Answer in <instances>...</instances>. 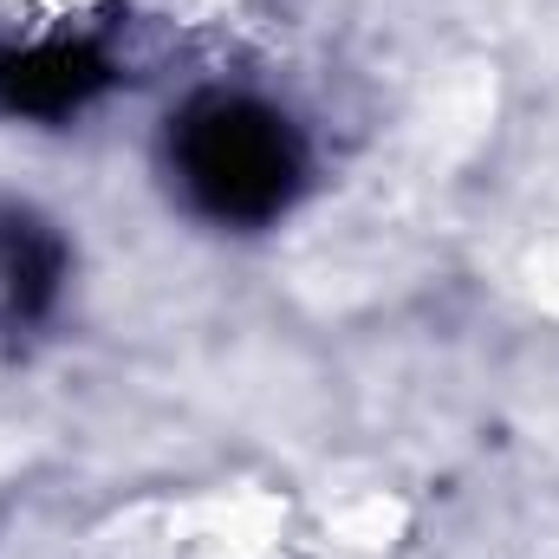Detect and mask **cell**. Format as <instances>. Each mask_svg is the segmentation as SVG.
I'll list each match as a JSON object with an SVG mask.
<instances>
[{
    "instance_id": "6da1fadb",
    "label": "cell",
    "mask_w": 559,
    "mask_h": 559,
    "mask_svg": "<svg viewBox=\"0 0 559 559\" xmlns=\"http://www.w3.org/2000/svg\"><path fill=\"white\" fill-rule=\"evenodd\" d=\"M286 176H293V156L280 124L254 118V111H209L189 138V182L222 209V215H261L286 195Z\"/></svg>"
}]
</instances>
